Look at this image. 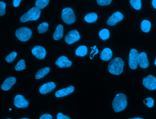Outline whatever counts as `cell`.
I'll use <instances>...</instances> for the list:
<instances>
[{
  "label": "cell",
  "instance_id": "obj_1",
  "mask_svg": "<svg viewBox=\"0 0 156 119\" xmlns=\"http://www.w3.org/2000/svg\"><path fill=\"white\" fill-rule=\"evenodd\" d=\"M124 62L120 57H116L110 61L108 65L109 72L114 75H119L123 71Z\"/></svg>",
  "mask_w": 156,
  "mask_h": 119
},
{
  "label": "cell",
  "instance_id": "obj_2",
  "mask_svg": "<svg viewBox=\"0 0 156 119\" xmlns=\"http://www.w3.org/2000/svg\"><path fill=\"white\" fill-rule=\"evenodd\" d=\"M127 105V98L123 93L117 94L112 102L113 109L117 113L124 110Z\"/></svg>",
  "mask_w": 156,
  "mask_h": 119
},
{
  "label": "cell",
  "instance_id": "obj_3",
  "mask_svg": "<svg viewBox=\"0 0 156 119\" xmlns=\"http://www.w3.org/2000/svg\"><path fill=\"white\" fill-rule=\"evenodd\" d=\"M40 14V10L36 7H32L20 18V22L22 23H25L28 21H35L39 18Z\"/></svg>",
  "mask_w": 156,
  "mask_h": 119
},
{
  "label": "cell",
  "instance_id": "obj_4",
  "mask_svg": "<svg viewBox=\"0 0 156 119\" xmlns=\"http://www.w3.org/2000/svg\"><path fill=\"white\" fill-rule=\"evenodd\" d=\"M32 32L31 29L26 27L18 28L15 32V35L17 38L22 42L28 41L31 38Z\"/></svg>",
  "mask_w": 156,
  "mask_h": 119
},
{
  "label": "cell",
  "instance_id": "obj_5",
  "mask_svg": "<svg viewBox=\"0 0 156 119\" xmlns=\"http://www.w3.org/2000/svg\"><path fill=\"white\" fill-rule=\"evenodd\" d=\"M61 17L63 22L67 24H72L76 21V16L73 10L69 7L64 8L62 10Z\"/></svg>",
  "mask_w": 156,
  "mask_h": 119
},
{
  "label": "cell",
  "instance_id": "obj_6",
  "mask_svg": "<svg viewBox=\"0 0 156 119\" xmlns=\"http://www.w3.org/2000/svg\"><path fill=\"white\" fill-rule=\"evenodd\" d=\"M138 55L139 53L136 49H133L130 50L129 54V65L132 70H135L137 68Z\"/></svg>",
  "mask_w": 156,
  "mask_h": 119
},
{
  "label": "cell",
  "instance_id": "obj_7",
  "mask_svg": "<svg viewBox=\"0 0 156 119\" xmlns=\"http://www.w3.org/2000/svg\"><path fill=\"white\" fill-rule=\"evenodd\" d=\"M142 83L145 87L149 90H154L156 89V78L152 75H149L144 77Z\"/></svg>",
  "mask_w": 156,
  "mask_h": 119
},
{
  "label": "cell",
  "instance_id": "obj_8",
  "mask_svg": "<svg viewBox=\"0 0 156 119\" xmlns=\"http://www.w3.org/2000/svg\"><path fill=\"white\" fill-rule=\"evenodd\" d=\"M80 39V36L78 31L76 30H71L68 32L66 36L65 40L67 44H72L74 42L78 41Z\"/></svg>",
  "mask_w": 156,
  "mask_h": 119
},
{
  "label": "cell",
  "instance_id": "obj_9",
  "mask_svg": "<svg viewBox=\"0 0 156 119\" xmlns=\"http://www.w3.org/2000/svg\"><path fill=\"white\" fill-rule=\"evenodd\" d=\"M29 102L26 100L23 96L16 95L14 99V105L18 108H25L27 107Z\"/></svg>",
  "mask_w": 156,
  "mask_h": 119
},
{
  "label": "cell",
  "instance_id": "obj_10",
  "mask_svg": "<svg viewBox=\"0 0 156 119\" xmlns=\"http://www.w3.org/2000/svg\"><path fill=\"white\" fill-rule=\"evenodd\" d=\"M124 16L123 14L119 12H116L112 14L107 21V23L109 26H114L116 23L119 22L123 19Z\"/></svg>",
  "mask_w": 156,
  "mask_h": 119
},
{
  "label": "cell",
  "instance_id": "obj_11",
  "mask_svg": "<svg viewBox=\"0 0 156 119\" xmlns=\"http://www.w3.org/2000/svg\"><path fill=\"white\" fill-rule=\"evenodd\" d=\"M32 54L39 60L44 59L46 56V50L42 46H36L32 50Z\"/></svg>",
  "mask_w": 156,
  "mask_h": 119
},
{
  "label": "cell",
  "instance_id": "obj_12",
  "mask_svg": "<svg viewBox=\"0 0 156 119\" xmlns=\"http://www.w3.org/2000/svg\"><path fill=\"white\" fill-rule=\"evenodd\" d=\"M138 64L141 68L146 69L149 65L147 55L145 52H141L139 54L138 57Z\"/></svg>",
  "mask_w": 156,
  "mask_h": 119
},
{
  "label": "cell",
  "instance_id": "obj_13",
  "mask_svg": "<svg viewBox=\"0 0 156 119\" xmlns=\"http://www.w3.org/2000/svg\"><path fill=\"white\" fill-rule=\"evenodd\" d=\"M55 83L53 82H49L45 83L39 88V92L41 94H45L49 93L55 88Z\"/></svg>",
  "mask_w": 156,
  "mask_h": 119
},
{
  "label": "cell",
  "instance_id": "obj_14",
  "mask_svg": "<svg viewBox=\"0 0 156 119\" xmlns=\"http://www.w3.org/2000/svg\"><path fill=\"white\" fill-rule=\"evenodd\" d=\"M71 64V61L69 60L68 58L65 56H61L59 57L55 62V65L60 68L70 67Z\"/></svg>",
  "mask_w": 156,
  "mask_h": 119
},
{
  "label": "cell",
  "instance_id": "obj_15",
  "mask_svg": "<svg viewBox=\"0 0 156 119\" xmlns=\"http://www.w3.org/2000/svg\"><path fill=\"white\" fill-rule=\"evenodd\" d=\"M74 90V87L71 86L66 88L58 90L55 93V95L57 98L65 97V96L71 94L73 92Z\"/></svg>",
  "mask_w": 156,
  "mask_h": 119
},
{
  "label": "cell",
  "instance_id": "obj_16",
  "mask_svg": "<svg viewBox=\"0 0 156 119\" xmlns=\"http://www.w3.org/2000/svg\"><path fill=\"white\" fill-rule=\"evenodd\" d=\"M16 79L14 77H10L7 78L4 81L1 86V89L4 91L10 90L12 87L16 83Z\"/></svg>",
  "mask_w": 156,
  "mask_h": 119
},
{
  "label": "cell",
  "instance_id": "obj_17",
  "mask_svg": "<svg viewBox=\"0 0 156 119\" xmlns=\"http://www.w3.org/2000/svg\"><path fill=\"white\" fill-rule=\"evenodd\" d=\"M113 53L109 48H106L103 50L100 54V58L104 61H108L112 58Z\"/></svg>",
  "mask_w": 156,
  "mask_h": 119
},
{
  "label": "cell",
  "instance_id": "obj_18",
  "mask_svg": "<svg viewBox=\"0 0 156 119\" xmlns=\"http://www.w3.org/2000/svg\"><path fill=\"white\" fill-rule=\"evenodd\" d=\"M63 36V27L61 24H59L56 27V30L53 34L54 39L58 40L62 38Z\"/></svg>",
  "mask_w": 156,
  "mask_h": 119
},
{
  "label": "cell",
  "instance_id": "obj_19",
  "mask_svg": "<svg viewBox=\"0 0 156 119\" xmlns=\"http://www.w3.org/2000/svg\"><path fill=\"white\" fill-rule=\"evenodd\" d=\"M50 69L49 67H45V68L40 69L37 72L35 76V79H39L43 78L46 76L49 72Z\"/></svg>",
  "mask_w": 156,
  "mask_h": 119
},
{
  "label": "cell",
  "instance_id": "obj_20",
  "mask_svg": "<svg viewBox=\"0 0 156 119\" xmlns=\"http://www.w3.org/2000/svg\"><path fill=\"white\" fill-rule=\"evenodd\" d=\"M98 19V15L96 13L94 12L88 13L84 17V20L87 22L89 23H94L97 21Z\"/></svg>",
  "mask_w": 156,
  "mask_h": 119
},
{
  "label": "cell",
  "instance_id": "obj_21",
  "mask_svg": "<svg viewBox=\"0 0 156 119\" xmlns=\"http://www.w3.org/2000/svg\"><path fill=\"white\" fill-rule=\"evenodd\" d=\"M88 50H87V47L86 46L82 45L80 46L77 48V49L76 50V55L77 56L83 57L87 54Z\"/></svg>",
  "mask_w": 156,
  "mask_h": 119
},
{
  "label": "cell",
  "instance_id": "obj_22",
  "mask_svg": "<svg viewBox=\"0 0 156 119\" xmlns=\"http://www.w3.org/2000/svg\"><path fill=\"white\" fill-rule=\"evenodd\" d=\"M151 27V23L148 20H144L141 24V28L145 33H148L150 31Z\"/></svg>",
  "mask_w": 156,
  "mask_h": 119
},
{
  "label": "cell",
  "instance_id": "obj_23",
  "mask_svg": "<svg viewBox=\"0 0 156 119\" xmlns=\"http://www.w3.org/2000/svg\"><path fill=\"white\" fill-rule=\"evenodd\" d=\"M49 0H37L35 2V6L39 10L43 9L49 4Z\"/></svg>",
  "mask_w": 156,
  "mask_h": 119
},
{
  "label": "cell",
  "instance_id": "obj_24",
  "mask_svg": "<svg viewBox=\"0 0 156 119\" xmlns=\"http://www.w3.org/2000/svg\"><path fill=\"white\" fill-rule=\"evenodd\" d=\"M99 36L100 39L102 40H105L108 39L110 36L109 31L108 29L104 28L99 32Z\"/></svg>",
  "mask_w": 156,
  "mask_h": 119
},
{
  "label": "cell",
  "instance_id": "obj_25",
  "mask_svg": "<svg viewBox=\"0 0 156 119\" xmlns=\"http://www.w3.org/2000/svg\"><path fill=\"white\" fill-rule=\"evenodd\" d=\"M48 27H49V24L47 23H42L38 27V31L39 33L42 34L45 33L48 30Z\"/></svg>",
  "mask_w": 156,
  "mask_h": 119
},
{
  "label": "cell",
  "instance_id": "obj_26",
  "mask_svg": "<svg viewBox=\"0 0 156 119\" xmlns=\"http://www.w3.org/2000/svg\"><path fill=\"white\" fill-rule=\"evenodd\" d=\"M130 3L136 10H139L141 8V4L140 0H130Z\"/></svg>",
  "mask_w": 156,
  "mask_h": 119
},
{
  "label": "cell",
  "instance_id": "obj_27",
  "mask_svg": "<svg viewBox=\"0 0 156 119\" xmlns=\"http://www.w3.org/2000/svg\"><path fill=\"white\" fill-rule=\"evenodd\" d=\"M26 68L25 61L24 60H21L18 61V63L15 66V69L16 71H22Z\"/></svg>",
  "mask_w": 156,
  "mask_h": 119
},
{
  "label": "cell",
  "instance_id": "obj_28",
  "mask_svg": "<svg viewBox=\"0 0 156 119\" xmlns=\"http://www.w3.org/2000/svg\"><path fill=\"white\" fill-rule=\"evenodd\" d=\"M17 55V53H16V52L13 51L6 56L5 60L7 62H8V63L12 62L15 60Z\"/></svg>",
  "mask_w": 156,
  "mask_h": 119
},
{
  "label": "cell",
  "instance_id": "obj_29",
  "mask_svg": "<svg viewBox=\"0 0 156 119\" xmlns=\"http://www.w3.org/2000/svg\"><path fill=\"white\" fill-rule=\"evenodd\" d=\"M143 102L144 104L148 106L149 108H152L154 105V100L151 97H148L147 98L144 99Z\"/></svg>",
  "mask_w": 156,
  "mask_h": 119
},
{
  "label": "cell",
  "instance_id": "obj_30",
  "mask_svg": "<svg viewBox=\"0 0 156 119\" xmlns=\"http://www.w3.org/2000/svg\"><path fill=\"white\" fill-rule=\"evenodd\" d=\"M112 2L111 0H97V2L98 5L102 6L109 5Z\"/></svg>",
  "mask_w": 156,
  "mask_h": 119
},
{
  "label": "cell",
  "instance_id": "obj_31",
  "mask_svg": "<svg viewBox=\"0 0 156 119\" xmlns=\"http://www.w3.org/2000/svg\"><path fill=\"white\" fill-rule=\"evenodd\" d=\"M6 4L3 1H0V16H2L5 14Z\"/></svg>",
  "mask_w": 156,
  "mask_h": 119
},
{
  "label": "cell",
  "instance_id": "obj_32",
  "mask_svg": "<svg viewBox=\"0 0 156 119\" xmlns=\"http://www.w3.org/2000/svg\"><path fill=\"white\" fill-rule=\"evenodd\" d=\"M57 119H71L66 115H64L61 113H58L57 115Z\"/></svg>",
  "mask_w": 156,
  "mask_h": 119
},
{
  "label": "cell",
  "instance_id": "obj_33",
  "mask_svg": "<svg viewBox=\"0 0 156 119\" xmlns=\"http://www.w3.org/2000/svg\"><path fill=\"white\" fill-rule=\"evenodd\" d=\"M39 119H52V116L48 114H45L40 116Z\"/></svg>",
  "mask_w": 156,
  "mask_h": 119
},
{
  "label": "cell",
  "instance_id": "obj_34",
  "mask_svg": "<svg viewBox=\"0 0 156 119\" xmlns=\"http://www.w3.org/2000/svg\"><path fill=\"white\" fill-rule=\"evenodd\" d=\"M21 0H13V4L14 7H17L19 5Z\"/></svg>",
  "mask_w": 156,
  "mask_h": 119
},
{
  "label": "cell",
  "instance_id": "obj_35",
  "mask_svg": "<svg viewBox=\"0 0 156 119\" xmlns=\"http://www.w3.org/2000/svg\"><path fill=\"white\" fill-rule=\"evenodd\" d=\"M152 6L153 7L156 9V0H153L152 1Z\"/></svg>",
  "mask_w": 156,
  "mask_h": 119
},
{
  "label": "cell",
  "instance_id": "obj_36",
  "mask_svg": "<svg viewBox=\"0 0 156 119\" xmlns=\"http://www.w3.org/2000/svg\"><path fill=\"white\" fill-rule=\"evenodd\" d=\"M98 53V49L97 48H96V52H95V53H94V54H93V57H94V55H96V54H97Z\"/></svg>",
  "mask_w": 156,
  "mask_h": 119
},
{
  "label": "cell",
  "instance_id": "obj_37",
  "mask_svg": "<svg viewBox=\"0 0 156 119\" xmlns=\"http://www.w3.org/2000/svg\"><path fill=\"white\" fill-rule=\"evenodd\" d=\"M142 119V118H140V117H135V118H130V119Z\"/></svg>",
  "mask_w": 156,
  "mask_h": 119
},
{
  "label": "cell",
  "instance_id": "obj_38",
  "mask_svg": "<svg viewBox=\"0 0 156 119\" xmlns=\"http://www.w3.org/2000/svg\"><path fill=\"white\" fill-rule=\"evenodd\" d=\"M154 64H155V65L156 66V59H155V62H154Z\"/></svg>",
  "mask_w": 156,
  "mask_h": 119
},
{
  "label": "cell",
  "instance_id": "obj_39",
  "mask_svg": "<svg viewBox=\"0 0 156 119\" xmlns=\"http://www.w3.org/2000/svg\"><path fill=\"white\" fill-rule=\"evenodd\" d=\"M28 119V118H22V119Z\"/></svg>",
  "mask_w": 156,
  "mask_h": 119
},
{
  "label": "cell",
  "instance_id": "obj_40",
  "mask_svg": "<svg viewBox=\"0 0 156 119\" xmlns=\"http://www.w3.org/2000/svg\"><path fill=\"white\" fill-rule=\"evenodd\" d=\"M9 110H12V109H11V108H10V109H9Z\"/></svg>",
  "mask_w": 156,
  "mask_h": 119
},
{
  "label": "cell",
  "instance_id": "obj_41",
  "mask_svg": "<svg viewBox=\"0 0 156 119\" xmlns=\"http://www.w3.org/2000/svg\"><path fill=\"white\" fill-rule=\"evenodd\" d=\"M10 119V118H8V119Z\"/></svg>",
  "mask_w": 156,
  "mask_h": 119
}]
</instances>
